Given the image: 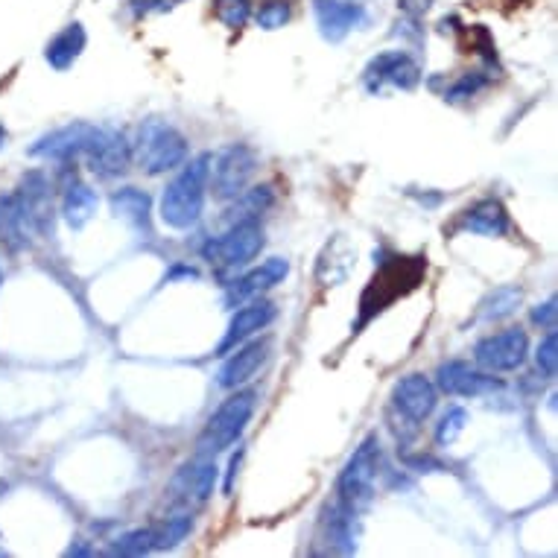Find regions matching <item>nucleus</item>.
I'll use <instances>...</instances> for the list:
<instances>
[{
    "label": "nucleus",
    "instance_id": "obj_1",
    "mask_svg": "<svg viewBox=\"0 0 558 558\" xmlns=\"http://www.w3.org/2000/svg\"><path fill=\"white\" fill-rule=\"evenodd\" d=\"M211 152H202L182 164V170L173 176V182L161 193V220L164 225L185 231L190 225L199 223L205 211V196H208V173H211Z\"/></svg>",
    "mask_w": 558,
    "mask_h": 558
},
{
    "label": "nucleus",
    "instance_id": "obj_2",
    "mask_svg": "<svg viewBox=\"0 0 558 558\" xmlns=\"http://www.w3.org/2000/svg\"><path fill=\"white\" fill-rule=\"evenodd\" d=\"M424 272H427V261L424 258H392L386 261L369 287L363 290L360 298V322L357 328H363L366 322H372L377 313H383L392 301L410 296L412 290L424 281Z\"/></svg>",
    "mask_w": 558,
    "mask_h": 558
},
{
    "label": "nucleus",
    "instance_id": "obj_3",
    "mask_svg": "<svg viewBox=\"0 0 558 558\" xmlns=\"http://www.w3.org/2000/svg\"><path fill=\"white\" fill-rule=\"evenodd\" d=\"M255 410H258V392L255 389H237L231 398H225L220 410L208 418L205 430L199 433L196 456H217L231 445H237L240 436L246 433Z\"/></svg>",
    "mask_w": 558,
    "mask_h": 558
},
{
    "label": "nucleus",
    "instance_id": "obj_4",
    "mask_svg": "<svg viewBox=\"0 0 558 558\" xmlns=\"http://www.w3.org/2000/svg\"><path fill=\"white\" fill-rule=\"evenodd\" d=\"M383 468V450L377 436H366L354 456L345 462V468L336 477V500L348 506L351 512H363L374 497V483Z\"/></svg>",
    "mask_w": 558,
    "mask_h": 558
},
{
    "label": "nucleus",
    "instance_id": "obj_5",
    "mask_svg": "<svg viewBox=\"0 0 558 558\" xmlns=\"http://www.w3.org/2000/svg\"><path fill=\"white\" fill-rule=\"evenodd\" d=\"M135 164L147 176H161L179 170L187 161V138L164 120H147L138 132V144L132 149Z\"/></svg>",
    "mask_w": 558,
    "mask_h": 558
},
{
    "label": "nucleus",
    "instance_id": "obj_6",
    "mask_svg": "<svg viewBox=\"0 0 558 558\" xmlns=\"http://www.w3.org/2000/svg\"><path fill=\"white\" fill-rule=\"evenodd\" d=\"M255 173H258V152L246 144H231L217 158H211L208 190L220 202L237 199L255 179Z\"/></svg>",
    "mask_w": 558,
    "mask_h": 558
},
{
    "label": "nucleus",
    "instance_id": "obj_7",
    "mask_svg": "<svg viewBox=\"0 0 558 558\" xmlns=\"http://www.w3.org/2000/svg\"><path fill=\"white\" fill-rule=\"evenodd\" d=\"M263 249V225L261 220H240L225 228V234L214 237L205 246V258L217 263L220 269H240L249 266L261 255Z\"/></svg>",
    "mask_w": 558,
    "mask_h": 558
},
{
    "label": "nucleus",
    "instance_id": "obj_8",
    "mask_svg": "<svg viewBox=\"0 0 558 558\" xmlns=\"http://www.w3.org/2000/svg\"><path fill=\"white\" fill-rule=\"evenodd\" d=\"M529 354V336L523 328H506L497 334L483 336L474 345V363L483 372H515L526 363Z\"/></svg>",
    "mask_w": 558,
    "mask_h": 558
},
{
    "label": "nucleus",
    "instance_id": "obj_9",
    "mask_svg": "<svg viewBox=\"0 0 558 558\" xmlns=\"http://www.w3.org/2000/svg\"><path fill=\"white\" fill-rule=\"evenodd\" d=\"M421 65L412 59L407 50H386L380 56H374L372 62L363 71V85L369 88V94H380L386 88L395 91H415L421 82Z\"/></svg>",
    "mask_w": 558,
    "mask_h": 558
},
{
    "label": "nucleus",
    "instance_id": "obj_10",
    "mask_svg": "<svg viewBox=\"0 0 558 558\" xmlns=\"http://www.w3.org/2000/svg\"><path fill=\"white\" fill-rule=\"evenodd\" d=\"M217 477H220V468H217L214 456H193L173 474L167 494L176 506H185V509L202 506L211 500Z\"/></svg>",
    "mask_w": 558,
    "mask_h": 558
},
{
    "label": "nucleus",
    "instance_id": "obj_11",
    "mask_svg": "<svg viewBox=\"0 0 558 558\" xmlns=\"http://www.w3.org/2000/svg\"><path fill=\"white\" fill-rule=\"evenodd\" d=\"M85 161L91 167L94 176L100 179H114L120 173H126V167L132 164V144L123 132L109 129V126H94V135L85 147Z\"/></svg>",
    "mask_w": 558,
    "mask_h": 558
},
{
    "label": "nucleus",
    "instance_id": "obj_12",
    "mask_svg": "<svg viewBox=\"0 0 558 558\" xmlns=\"http://www.w3.org/2000/svg\"><path fill=\"white\" fill-rule=\"evenodd\" d=\"M436 389L453 398H483V395L503 389V380L491 372H483L480 366L474 369L465 360H450V363H442L436 372Z\"/></svg>",
    "mask_w": 558,
    "mask_h": 558
},
{
    "label": "nucleus",
    "instance_id": "obj_13",
    "mask_svg": "<svg viewBox=\"0 0 558 558\" xmlns=\"http://www.w3.org/2000/svg\"><path fill=\"white\" fill-rule=\"evenodd\" d=\"M275 316H278V307L261 296L237 304V313L231 316V322H228V328H225L223 342L217 345V354H220V357L231 354L237 345H243L246 339H252L258 331L269 328V325L275 322Z\"/></svg>",
    "mask_w": 558,
    "mask_h": 558
},
{
    "label": "nucleus",
    "instance_id": "obj_14",
    "mask_svg": "<svg viewBox=\"0 0 558 558\" xmlns=\"http://www.w3.org/2000/svg\"><path fill=\"white\" fill-rule=\"evenodd\" d=\"M436 404H439V389L424 374H407L392 389V407L412 424L427 421L436 410Z\"/></svg>",
    "mask_w": 558,
    "mask_h": 558
},
{
    "label": "nucleus",
    "instance_id": "obj_15",
    "mask_svg": "<svg viewBox=\"0 0 558 558\" xmlns=\"http://www.w3.org/2000/svg\"><path fill=\"white\" fill-rule=\"evenodd\" d=\"M50 190L53 187L47 182V176L38 170L27 173L15 190L24 220L30 225V231H36V234H53V193Z\"/></svg>",
    "mask_w": 558,
    "mask_h": 558
},
{
    "label": "nucleus",
    "instance_id": "obj_16",
    "mask_svg": "<svg viewBox=\"0 0 558 558\" xmlns=\"http://www.w3.org/2000/svg\"><path fill=\"white\" fill-rule=\"evenodd\" d=\"M316 24L325 41L339 44L351 30L366 21V9L357 0H313Z\"/></svg>",
    "mask_w": 558,
    "mask_h": 558
},
{
    "label": "nucleus",
    "instance_id": "obj_17",
    "mask_svg": "<svg viewBox=\"0 0 558 558\" xmlns=\"http://www.w3.org/2000/svg\"><path fill=\"white\" fill-rule=\"evenodd\" d=\"M269 348H272L269 339H252V342L246 339L243 345H237L231 351V357L225 360L220 374H217V383L223 389H240L243 383H249L263 369V363L269 357Z\"/></svg>",
    "mask_w": 558,
    "mask_h": 558
},
{
    "label": "nucleus",
    "instance_id": "obj_18",
    "mask_svg": "<svg viewBox=\"0 0 558 558\" xmlns=\"http://www.w3.org/2000/svg\"><path fill=\"white\" fill-rule=\"evenodd\" d=\"M287 275H290V263L284 261V258H269V261H263L261 266L249 269L243 278L231 281V284H228V293H225V301H228L231 307H237V304H243V301H249V298H258L261 293H266V290L278 287Z\"/></svg>",
    "mask_w": 558,
    "mask_h": 558
},
{
    "label": "nucleus",
    "instance_id": "obj_19",
    "mask_svg": "<svg viewBox=\"0 0 558 558\" xmlns=\"http://www.w3.org/2000/svg\"><path fill=\"white\" fill-rule=\"evenodd\" d=\"M94 135L91 123H68L62 129H53L50 135L38 138L33 147L27 149L33 158H53V161H71L76 155H82L88 141Z\"/></svg>",
    "mask_w": 558,
    "mask_h": 558
},
{
    "label": "nucleus",
    "instance_id": "obj_20",
    "mask_svg": "<svg viewBox=\"0 0 558 558\" xmlns=\"http://www.w3.org/2000/svg\"><path fill=\"white\" fill-rule=\"evenodd\" d=\"M357 266V249L345 234H334L316 258V281L322 287H339Z\"/></svg>",
    "mask_w": 558,
    "mask_h": 558
},
{
    "label": "nucleus",
    "instance_id": "obj_21",
    "mask_svg": "<svg viewBox=\"0 0 558 558\" xmlns=\"http://www.w3.org/2000/svg\"><path fill=\"white\" fill-rule=\"evenodd\" d=\"M322 532H325V541H328V550L331 553H339V556L357 553V538H360L357 512H351L339 500H336L334 506L325 509V515H322Z\"/></svg>",
    "mask_w": 558,
    "mask_h": 558
},
{
    "label": "nucleus",
    "instance_id": "obj_22",
    "mask_svg": "<svg viewBox=\"0 0 558 558\" xmlns=\"http://www.w3.org/2000/svg\"><path fill=\"white\" fill-rule=\"evenodd\" d=\"M462 228L471 231V234H480V237H503L509 231V211L500 199L488 196V199L474 202L465 211Z\"/></svg>",
    "mask_w": 558,
    "mask_h": 558
},
{
    "label": "nucleus",
    "instance_id": "obj_23",
    "mask_svg": "<svg viewBox=\"0 0 558 558\" xmlns=\"http://www.w3.org/2000/svg\"><path fill=\"white\" fill-rule=\"evenodd\" d=\"M112 211L120 223H126L138 234H149V214H152V199L138 187H120L112 193Z\"/></svg>",
    "mask_w": 558,
    "mask_h": 558
},
{
    "label": "nucleus",
    "instance_id": "obj_24",
    "mask_svg": "<svg viewBox=\"0 0 558 558\" xmlns=\"http://www.w3.org/2000/svg\"><path fill=\"white\" fill-rule=\"evenodd\" d=\"M85 44H88V33H85V27L79 21H74L59 36L50 38V44L44 47V59H47V65L53 71H68V68H74V62L82 56Z\"/></svg>",
    "mask_w": 558,
    "mask_h": 558
},
{
    "label": "nucleus",
    "instance_id": "obj_25",
    "mask_svg": "<svg viewBox=\"0 0 558 558\" xmlns=\"http://www.w3.org/2000/svg\"><path fill=\"white\" fill-rule=\"evenodd\" d=\"M100 208V196L97 190L85 182H71L65 187V196H62V217L71 228H85V225L94 220Z\"/></svg>",
    "mask_w": 558,
    "mask_h": 558
},
{
    "label": "nucleus",
    "instance_id": "obj_26",
    "mask_svg": "<svg viewBox=\"0 0 558 558\" xmlns=\"http://www.w3.org/2000/svg\"><path fill=\"white\" fill-rule=\"evenodd\" d=\"M30 225L24 220V211L18 205L15 193H3L0 196V243L9 252H21L30 243Z\"/></svg>",
    "mask_w": 558,
    "mask_h": 558
},
{
    "label": "nucleus",
    "instance_id": "obj_27",
    "mask_svg": "<svg viewBox=\"0 0 558 558\" xmlns=\"http://www.w3.org/2000/svg\"><path fill=\"white\" fill-rule=\"evenodd\" d=\"M521 301H523L521 287H512V284L497 287V290H491V293L480 301V307H477V319H480V322H503V319H509V316L521 307Z\"/></svg>",
    "mask_w": 558,
    "mask_h": 558
},
{
    "label": "nucleus",
    "instance_id": "obj_28",
    "mask_svg": "<svg viewBox=\"0 0 558 558\" xmlns=\"http://www.w3.org/2000/svg\"><path fill=\"white\" fill-rule=\"evenodd\" d=\"M152 529H155V553L173 550L176 544H182L187 535L193 532V515H173V518H164L161 523H155Z\"/></svg>",
    "mask_w": 558,
    "mask_h": 558
},
{
    "label": "nucleus",
    "instance_id": "obj_29",
    "mask_svg": "<svg viewBox=\"0 0 558 558\" xmlns=\"http://www.w3.org/2000/svg\"><path fill=\"white\" fill-rule=\"evenodd\" d=\"M112 556H149L155 553V529H132L126 535H120L109 550Z\"/></svg>",
    "mask_w": 558,
    "mask_h": 558
},
{
    "label": "nucleus",
    "instance_id": "obj_30",
    "mask_svg": "<svg viewBox=\"0 0 558 558\" xmlns=\"http://www.w3.org/2000/svg\"><path fill=\"white\" fill-rule=\"evenodd\" d=\"M217 21L228 30H243L252 18V0H211Z\"/></svg>",
    "mask_w": 558,
    "mask_h": 558
},
{
    "label": "nucleus",
    "instance_id": "obj_31",
    "mask_svg": "<svg viewBox=\"0 0 558 558\" xmlns=\"http://www.w3.org/2000/svg\"><path fill=\"white\" fill-rule=\"evenodd\" d=\"M488 82H491V76L483 74V71H468V74L459 76L453 85H447L445 100L447 103H462V100H471V97H477V94L483 91Z\"/></svg>",
    "mask_w": 558,
    "mask_h": 558
},
{
    "label": "nucleus",
    "instance_id": "obj_32",
    "mask_svg": "<svg viewBox=\"0 0 558 558\" xmlns=\"http://www.w3.org/2000/svg\"><path fill=\"white\" fill-rule=\"evenodd\" d=\"M468 427V410L465 407H450L436 424V445L450 447Z\"/></svg>",
    "mask_w": 558,
    "mask_h": 558
},
{
    "label": "nucleus",
    "instance_id": "obj_33",
    "mask_svg": "<svg viewBox=\"0 0 558 558\" xmlns=\"http://www.w3.org/2000/svg\"><path fill=\"white\" fill-rule=\"evenodd\" d=\"M290 18H293V9H290L287 0H266V3H261V9L255 12L258 27H261V30H269V33L287 27Z\"/></svg>",
    "mask_w": 558,
    "mask_h": 558
},
{
    "label": "nucleus",
    "instance_id": "obj_34",
    "mask_svg": "<svg viewBox=\"0 0 558 558\" xmlns=\"http://www.w3.org/2000/svg\"><path fill=\"white\" fill-rule=\"evenodd\" d=\"M535 366H538V372L541 377H556L558 372V336L556 331H547V336L538 342V348H535Z\"/></svg>",
    "mask_w": 558,
    "mask_h": 558
},
{
    "label": "nucleus",
    "instance_id": "obj_35",
    "mask_svg": "<svg viewBox=\"0 0 558 558\" xmlns=\"http://www.w3.org/2000/svg\"><path fill=\"white\" fill-rule=\"evenodd\" d=\"M556 316H558L556 298H547L544 304H535L532 313H529L532 325H538V328H544V331H556Z\"/></svg>",
    "mask_w": 558,
    "mask_h": 558
},
{
    "label": "nucleus",
    "instance_id": "obj_36",
    "mask_svg": "<svg viewBox=\"0 0 558 558\" xmlns=\"http://www.w3.org/2000/svg\"><path fill=\"white\" fill-rule=\"evenodd\" d=\"M179 3H185V0H135L132 12L138 18H144V15H161V12H173Z\"/></svg>",
    "mask_w": 558,
    "mask_h": 558
},
{
    "label": "nucleus",
    "instance_id": "obj_37",
    "mask_svg": "<svg viewBox=\"0 0 558 558\" xmlns=\"http://www.w3.org/2000/svg\"><path fill=\"white\" fill-rule=\"evenodd\" d=\"M433 3H436V0H398V9H401L407 18H418V21H421V18L433 9Z\"/></svg>",
    "mask_w": 558,
    "mask_h": 558
},
{
    "label": "nucleus",
    "instance_id": "obj_38",
    "mask_svg": "<svg viewBox=\"0 0 558 558\" xmlns=\"http://www.w3.org/2000/svg\"><path fill=\"white\" fill-rule=\"evenodd\" d=\"M240 462H243V447L231 456V462H228V474H225V494H231V488H234V480H237V471H240Z\"/></svg>",
    "mask_w": 558,
    "mask_h": 558
},
{
    "label": "nucleus",
    "instance_id": "obj_39",
    "mask_svg": "<svg viewBox=\"0 0 558 558\" xmlns=\"http://www.w3.org/2000/svg\"><path fill=\"white\" fill-rule=\"evenodd\" d=\"M3 144H6V129L0 126V147H3Z\"/></svg>",
    "mask_w": 558,
    "mask_h": 558
},
{
    "label": "nucleus",
    "instance_id": "obj_40",
    "mask_svg": "<svg viewBox=\"0 0 558 558\" xmlns=\"http://www.w3.org/2000/svg\"><path fill=\"white\" fill-rule=\"evenodd\" d=\"M0 284H3V269H0Z\"/></svg>",
    "mask_w": 558,
    "mask_h": 558
}]
</instances>
